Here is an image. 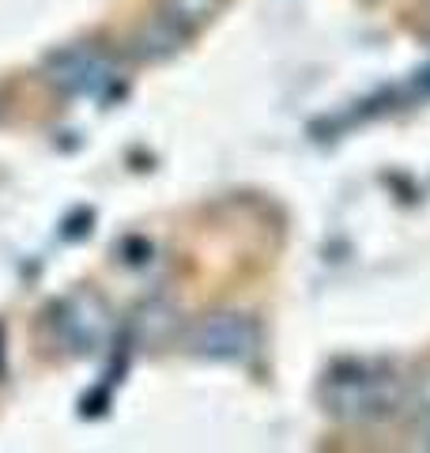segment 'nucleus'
<instances>
[{
    "label": "nucleus",
    "mask_w": 430,
    "mask_h": 453,
    "mask_svg": "<svg viewBox=\"0 0 430 453\" xmlns=\"http://www.w3.org/2000/svg\"><path fill=\"white\" fill-rule=\"evenodd\" d=\"M321 401L343 423H378V419H389L400 408L404 386L389 371H381V366L348 363L325 378Z\"/></svg>",
    "instance_id": "1"
},
{
    "label": "nucleus",
    "mask_w": 430,
    "mask_h": 453,
    "mask_svg": "<svg viewBox=\"0 0 430 453\" xmlns=\"http://www.w3.org/2000/svg\"><path fill=\"white\" fill-rule=\"evenodd\" d=\"M110 306L95 291H76L53 310V336L72 356H95L110 340Z\"/></svg>",
    "instance_id": "2"
},
{
    "label": "nucleus",
    "mask_w": 430,
    "mask_h": 453,
    "mask_svg": "<svg viewBox=\"0 0 430 453\" xmlns=\"http://www.w3.org/2000/svg\"><path fill=\"white\" fill-rule=\"evenodd\" d=\"M50 83L61 88L65 95H106L118 83V68L110 57H103L91 46H72L50 57L46 65Z\"/></svg>",
    "instance_id": "3"
},
{
    "label": "nucleus",
    "mask_w": 430,
    "mask_h": 453,
    "mask_svg": "<svg viewBox=\"0 0 430 453\" xmlns=\"http://www.w3.org/2000/svg\"><path fill=\"white\" fill-rule=\"evenodd\" d=\"M257 348V325L246 314H208L193 333V351L208 359L242 363L250 359Z\"/></svg>",
    "instance_id": "4"
},
{
    "label": "nucleus",
    "mask_w": 430,
    "mask_h": 453,
    "mask_svg": "<svg viewBox=\"0 0 430 453\" xmlns=\"http://www.w3.org/2000/svg\"><path fill=\"white\" fill-rule=\"evenodd\" d=\"M219 8V0H166L163 12L151 19L148 27V38L155 42V53H166V50H174L178 42H185L200 23H204L211 12Z\"/></svg>",
    "instance_id": "5"
},
{
    "label": "nucleus",
    "mask_w": 430,
    "mask_h": 453,
    "mask_svg": "<svg viewBox=\"0 0 430 453\" xmlns=\"http://www.w3.org/2000/svg\"><path fill=\"white\" fill-rule=\"evenodd\" d=\"M415 404H419V416L430 419V374L419 378V386H415Z\"/></svg>",
    "instance_id": "6"
}]
</instances>
